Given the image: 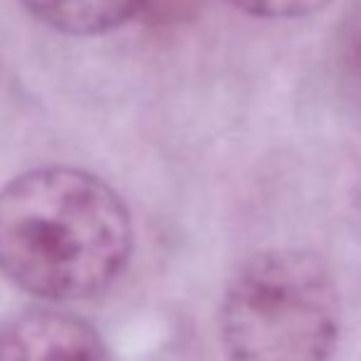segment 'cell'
Masks as SVG:
<instances>
[{
  "label": "cell",
  "mask_w": 361,
  "mask_h": 361,
  "mask_svg": "<svg viewBox=\"0 0 361 361\" xmlns=\"http://www.w3.org/2000/svg\"><path fill=\"white\" fill-rule=\"evenodd\" d=\"M130 251L128 207L91 172L35 167L0 190V271L37 298H94L116 283Z\"/></svg>",
  "instance_id": "obj_1"
},
{
  "label": "cell",
  "mask_w": 361,
  "mask_h": 361,
  "mask_svg": "<svg viewBox=\"0 0 361 361\" xmlns=\"http://www.w3.org/2000/svg\"><path fill=\"white\" fill-rule=\"evenodd\" d=\"M219 324L228 361H329L339 295L314 253L273 248L233 276Z\"/></svg>",
  "instance_id": "obj_2"
},
{
  "label": "cell",
  "mask_w": 361,
  "mask_h": 361,
  "mask_svg": "<svg viewBox=\"0 0 361 361\" xmlns=\"http://www.w3.org/2000/svg\"><path fill=\"white\" fill-rule=\"evenodd\" d=\"M0 361H114L86 319L52 307H32L0 324Z\"/></svg>",
  "instance_id": "obj_3"
},
{
  "label": "cell",
  "mask_w": 361,
  "mask_h": 361,
  "mask_svg": "<svg viewBox=\"0 0 361 361\" xmlns=\"http://www.w3.org/2000/svg\"><path fill=\"white\" fill-rule=\"evenodd\" d=\"M147 0H20L39 25L64 37H99L135 18Z\"/></svg>",
  "instance_id": "obj_4"
},
{
  "label": "cell",
  "mask_w": 361,
  "mask_h": 361,
  "mask_svg": "<svg viewBox=\"0 0 361 361\" xmlns=\"http://www.w3.org/2000/svg\"><path fill=\"white\" fill-rule=\"evenodd\" d=\"M241 13L261 20H300L319 13L332 0H226Z\"/></svg>",
  "instance_id": "obj_5"
},
{
  "label": "cell",
  "mask_w": 361,
  "mask_h": 361,
  "mask_svg": "<svg viewBox=\"0 0 361 361\" xmlns=\"http://www.w3.org/2000/svg\"><path fill=\"white\" fill-rule=\"evenodd\" d=\"M342 57L347 72L361 89V0H354L342 27Z\"/></svg>",
  "instance_id": "obj_6"
}]
</instances>
